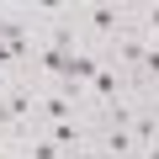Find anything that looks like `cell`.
I'll return each mask as SVG.
<instances>
[{"instance_id":"5","label":"cell","mask_w":159,"mask_h":159,"mask_svg":"<svg viewBox=\"0 0 159 159\" xmlns=\"http://www.w3.org/2000/svg\"><path fill=\"white\" fill-rule=\"evenodd\" d=\"M48 143H58L64 154H85V127H80V122H48Z\"/></svg>"},{"instance_id":"1","label":"cell","mask_w":159,"mask_h":159,"mask_svg":"<svg viewBox=\"0 0 159 159\" xmlns=\"http://www.w3.org/2000/svg\"><path fill=\"white\" fill-rule=\"evenodd\" d=\"M0 43L11 48L16 64H32V21L16 16V11H0Z\"/></svg>"},{"instance_id":"3","label":"cell","mask_w":159,"mask_h":159,"mask_svg":"<svg viewBox=\"0 0 159 159\" xmlns=\"http://www.w3.org/2000/svg\"><path fill=\"white\" fill-rule=\"evenodd\" d=\"M37 117L43 122H74L80 117V101H69L64 90H37Z\"/></svg>"},{"instance_id":"4","label":"cell","mask_w":159,"mask_h":159,"mask_svg":"<svg viewBox=\"0 0 159 159\" xmlns=\"http://www.w3.org/2000/svg\"><path fill=\"white\" fill-rule=\"evenodd\" d=\"M101 154H106V159H138V143H133L127 122H111V127H106V138H101Z\"/></svg>"},{"instance_id":"9","label":"cell","mask_w":159,"mask_h":159,"mask_svg":"<svg viewBox=\"0 0 159 159\" xmlns=\"http://www.w3.org/2000/svg\"><path fill=\"white\" fill-rule=\"evenodd\" d=\"M138 69H143V74H148V80H159V48H148V53H143V64H138Z\"/></svg>"},{"instance_id":"7","label":"cell","mask_w":159,"mask_h":159,"mask_svg":"<svg viewBox=\"0 0 159 159\" xmlns=\"http://www.w3.org/2000/svg\"><path fill=\"white\" fill-rule=\"evenodd\" d=\"M133 143H138V154L148 159L154 148H159V117L154 111H138V127H133Z\"/></svg>"},{"instance_id":"10","label":"cell","mask_w":159,"mask_h":159,"mask_svg":"<svg viewBox=\"0 0 159 159\" xmlns=\"http://www.w3.org/2000/svg\"><path fill=\"white\" fill-rule=\"evenodd\" d=\"M143 21H148V32L159 37V6H148V11H143Z\"/></svg>"},{"instance_id":"8","label":"cell","mask_w":159,"mask_h":159,"mask_svg":"<svg viewBox=\"0 0 159 159\" xmlns=\"http://www.w3.org/2000/svg\"><path fill=\"white\" fill-rule=\"evenodd\" d=\"M143 53H148V43H138V37H117V64H143Z\"/></svg>"},{"instance_id":"2","label":"cell","mask_w":159,"mask_h":159,"mask_svg":"<svg viewBox=\"0 0 159 159\" xmlns=\"http://www.w3.org/2000/svg\"><path fill=\"white\" fill-rule=\"evenodd\" d=\"M32 117H37V85L6 90V101H0V122H6V127H21V122H32Z\"/></svg>"},{"instance_id":"6","label":"cell","mask_w":159,"mask_h":159,"mask_svg":"<svg viewBox=\"0 0 159 159\" xmlns=\"http://www.w3.org/2000/svg\"><path fill=\"white\" fill-rule=\"evenodd\" d=\"M80 21H90V32H96V37H117V27H122L127 16H122V6H90Z\"/></svg>"}]
</instances>
